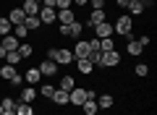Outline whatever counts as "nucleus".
<instances>
[{"label":"nucleus","mask_w":157,"mask_h":115,"mask_svg":"<svg viewBox=\"0 0 157 115\" xmlns=\"http://www.w3.org/2000/svg\"><path fill=\"white\" fill-rule=\"evenodd\" d=\"M128 3H131V0H115V6H118V8H128Z\"/></svg>","instance_id":"37"},{"label":"nucleus","mask_w":157,"mask_h":115,"mask_svg":"<svg viewBox=\"0 0 157 115\" xmlns=\"http://www.w3.org/2000/svg\"><path fill=\"white\" fill-rule=\"evenodd\" d=\"M13 32V26H11V21H8L6 16H0V37H8V34Z\"/></svg>","instance_id":"27"},{"label":"nucleus","mask_w":157,"mask_h":115,"mask_svg":"<svg viewBox=\"0 0 157 115\" xmlns=\"http://www.w3.org/2000/svg\"><path fill=\"white\" fill-rule=\"evenodd\" d=\"M94 102H97V107H100V110H107V107H113V102H115V99H113L110 94H97Z\"/></svg>","instance_id":"19"},{"label":"nucleus","mask_w":157,"mask_h":115,"mask_svg":"<svg viewBox=\"0 0 157 115\" xmlns=\"http://www.w3.org/2000/svg\"><path fill=\"white\" fill-rule=\"evenodd\" d=\"M18 76V71H16V66H8V63H3V66H0V79H6L8 84L13 81V79Z\"/></svg>","instance_id":"14"},{"label":"nucleus","mask_w":157,"mask_h":115,"mask_svg":"<svg viewBox=\"0 0 157 115\" xmlns=\"http://www.w3.org/2000/svg\"><path fill=\"white\" fill-rule=\"evenodd\" d=\"M100 8H105V0H92V11H100Z\"/></svg>","instance_id":"36"},{"label":"nucleus","mask_w":157,"mask_h":115,"mask_svg":"<svg viewBox=\"0 0 157 115\" xmlns=\"http://www.w3.org/2000/svg\"><path fill=\"white\" fill-rule=\"evenodd\" d=\"M136 42H139L141 47H147V44L152 42V37H149V34H141V37H136Z\"/></svg>","instance_id":"35"},{"label":"nucleus","mask_w":157,"mask_h":115,"mask_svg":"<svg viewBox=\"0 0 157 115\" xmlns=\"http://www.w3.org/2000/svg\"><path fill=\"white\" fill-rule=\"evenodd\" d=\"M21 60H24V58L18 55V50H11V52L6 55V63H8V66H18Z\"/></svg>","instance_id":"28"},{"label":"nucleus","mask_w":157,"mask_h":115,"mask_svg":"<svg viewBox=\"0 0 157 115\" xmlns=\"http://www.w3.org/2000/svg\"><path fill=\"white\" fill-rule=\"evenodd\" d=\"M24 13H26V16H37L39 13V8H42V3H37V0H24Z\"/></svg>","instance_id":"16"},{"label":"nucleus","mask_w":157,"mask_h":115,"mask_svg":"<svg viewBox=\"0 0 157 115\" xmlns=\"http://www.w3.org/2000/svg\"><path fill=\"white\" fill-rule=\"evenodd\" d=\"M8 21H11V26H18V24H24V18H26V13H24V8H11V13H8Z\"/></svg>","instance_id":"10"},{"label":"nucleus","mask_w":157,"mask_h":115,"mask_svg":"<svg viewBox=\"0 0 157 115\" xmlns=\"http://www.w3.org/2000/svg\"><path fill=\"white\" fill-rule=\"evenodd\" d=\"M84 34V21H71V24H60L58 26V37H66V39H78Z\"/></svg>","instance_id":"1"},{"label":"nucleus","mask_w":157,"mask_h":115,"mask_svg":"<svg viewBox=\"0 0 157 115\" xmlns=\"http://www.w3.org/2000/svg\"><path fill=\"white\" fill-rule=\"evenodd\" d=\"M11 34L18 39V42H26V34H29V29L24 26V24H18V26H13V32H11Z\"/></svg>","instance_id":"25"},{"label":"nucleus","mask_w":157,"mask_h":115,"mask_svg":"<svg viewBox=\"0 0 157 115\" xmlns=\"http://www.w3.org/2000/svg\"><path fill=\"white\" fill-rule=\"evenodd\" d=\"M102 21H107L105 8H100V11H92V13H89V18L84 21V29H89V32H92V29H94L97 24H102Z\"/></svg>","instance_id":"5"},{"label":"nucleus","mask_w":157,"mask_h":115,"mask_svg":"<svg viewBox=\"0 0 157 115\" xmlns=\"http://www.w3.org/2000/svg\"><path fill=\"white\" fill-rule=\"evenodd\" d=\"M86 3H89V0H73V6H78V8H81V6H86Z\"/></svg>","instance_id":"41"},{"label":"nucleus","mask_w":157,"mask_h":115,"mask_svg":"<svg viewBox=\"0 0 157 115\" xmlns=\"http://www.w3.org/2000/svg\"><path fill=\"white\" fill-rule=\"evenodd\" d=\"M128 13H134V16H141V13H144V6L131 0V3H128Z\"/></svg>","instance_id":"32"},{"label":"nucleus","mask_w":157,"mask_h":115,"mask_svg":"<svg viewBox=\"0 0 157 115\" xmlns=\"http://www.w3.org/2000/svg\"><path fill=\"white\" fill-rule=\"evenodd\" d=\"M55 8H47V6H42V8H39V13H37V16H39V21H42V26H45V24H47V26H50V24H55L58 21V18H55Z\"/></svg>","instance_id":"7"},{"label":"nucleus","mask_w":157,"mask_h":115,"mask_svg":"<svg viewBox=\"0 0 157 115\" xmlns=\"http://www.w3.org/2000/svg\"><path fill=\"white\" fill-rule=\"evenodd\" d=\"M73 0H55V11H63V8H71Z\"/></svg>","instance_id":"34"},{"label":"nucleus","mask_w":157,"mask_h":115,"mask_svg":"<svg viewBox=\"0 0 157 115\" xmlns=\"http://www.w3.org/2000/svg\"><path fill=\"white\" fill-rule=\"evenodd\" d=\"M71 52H73V58H86V55H89V42H86V39H78Z\"/></svg>","instance_id":"12"},{"label":"nucleus","mask_w":157,"mask_h":115,"mask_svg":"<svg viewBox=\"0 0 157 115\" xmlns=\"http://www.w3.org/2000/svg\"><path fill=\"white\" fill-rule=\"evenodd\" d=\"M73 60H76V58H73V52H71V50L58 47V55H55V63H58V66H71Z\"/></svg>","instance_id":"8"},{"label":"nucleus","mask_w":157,"mask_h":115,"mask_svg":"<svg viewBox=\"0 0 157 115\" xmlns=\"http://www.w3.org/2000/svg\"><path fill=\"white\" fill-rule=\"evenodd\" d=\"M37 3H42V0H37Z\"/></svg>","instance_id":"45"},{"label":"nucleus","mask_w":157,"mask_h":115,"mask_svg":"<svg viewBox=\"0 0 157 115\" xmlns=\"http://www.w3.org/2000/svg\"><path fill=\"white\" fill-rule=\"evenodd\" d=\"M52 102H55V105H60V107H63V105H68V92H63V89H58L55 86V94H52Z\"/></svg>","instance_id":"22"},{"label":"nucleus","mask_w":157,"mask_h":115,"mask_svg":"<svg viewBox=\"0 0 157 115\" xmlns=\"http://www.w3.org/2000/svg\"><path fill=\"white\" fill-rule=\"evenodd\" d=\"M86 99H97V92H94V89H86Z\"/></svg>","instance_id":"38"},{"label":"nucleus","mask_w":157,"mask_h":115,"mask_svg":"<svg viewBox=\"0 0 157 115\" xmlns=\"http://www.w3.org/2000/svg\"><path fill=\"white\" fill-rule=\"evenodd\" d=\"M24 26L29 32H37V29H42V21H39V16H26L24 18Z\"/></svg>","instance_id":"20"},{"label":"nucleus","mask_w":157,"mask_h":115,"mask_svg":"<svg viewBox=\"0 0 157 115\" xmlns=\"http://www.w3.org/2000/svg\"><path fill=\"white\" fill-rule=\"evenodd\" d=\"M3 113H6V110H3V105H0V115H3Z\"/></svg>","instance_id":"43"},{"label":"nucleus","mask_w":157,"mask_h":115,"mask_svg":"<svg viewBox=\"0 0 157 115\" xmlns=\"http://www.w3.org/2000/svg\"><path fill=\"white\" fill-rule=\"evenodd\" d=\"M32 52H34V47L29 42H21L18 44V55H21V58H32Z\"/></svg>","instance_id":"31"},{"label":"nucleus","mask_w":157,"mask_h":115,"mask_svg":"<svg viewBox=\"0 0 157 115\" xmlns=\"http://www.w3.org/2000/svg\"><path fill=\"white\" fill-rule=\"evenodd\" d=\"M84 102H86V89H84V86H73L71 92H68V105H76V107H81Z\"/></svg>","instance_id":"3"},{"label":"nucleus","mask_w":157,"mask_h":115,"mask_svg":"<svg viewBox=\"0 0 157 115\" xmlns=\"http://www.w3.org/2000/svg\"><path fill=\"white\" fill-rule=\"evenodd\" d=\"M55 18H58V21H60V24H71V21H76V11H73V8H63V11H58L55 13Z\"/></svg>","instance_id":"11"},{"label":"nucleus","mask_w":157,"mask_h":115,"mask_svg":"<svg viewBox=\"0 0 157 115\" xmlns=\"http://www.w3.org/2000/svg\"><path fill=\"white\" fill-rule=\"evenodd\" d=\"M97 110H100V107H97L94 99H86V102L81 105V113H84V115H97Z\"/></svg>","instance_id":"26"},{"label":"nucleus","mask_w":157,"mask_h":115,"mask_svg":"<svg viewBox=\"0 0 157 115\" xmlns=\"http://www.w3.org/2000/svg\"><path fill=\"white\" fill-rule=\"evenodd\" d=\"M134 76H139V79L149 76V66H147V63H136L134 66Z\"/></svg>","instance_id":"29"},{"label":"nucleus","mask_w":157,"mask_h":115,"mask_svg":"<svg viewBox=\"0 0 157 115\" xmlns=\"http://www.w3.org/2000/svg\"><path fill=\"white\" fill-rule=\"evenodd\" d=\"M34 97H37V89L26 84V86L21 89V102H29V105H32V102H34Z\"/></svg>","instance_id":"21"},{"label":"nucleus","mask_w":157,"mask_h":115,"mask_svg":"<svg viewBox=\"0 0 157 115\" xmlns=\"http://www.w3.org/2000/svg\"><path fill=\"white\" fill-rule=\"evenodd\" d=\"M6 55H8V50L3 47V44H0V60H6Z\"/></svg>","instance_id":"40"},{"label":"nucleus","mask_w":157,"mask_h":115,"mask_svg":"<svg viewBox=\"0 0 157 115\" xmlns=\"http://www.w3.org/2000/svg\"><path fill=\"white\" fill-rule=\"evenodd\" d=\"M37 68H39V73H42V79H52V76H58V68H60V66H58L55 60H47V58H45Z\"/></svg>","instance_id":"4"},{"label":"nucleus","mask_w":157,"mask_h":115,"mask_svg":"<svg viewBox=\"0 0 157 115\" xmlns=\"http://www.w3.org/2000/svg\"><path fill=\"white\" fill-rule=\"evenodd\" d=\"M134 3H141V0H134Z\"/></svg>","instance_id":"44"},{"label":"nucleus","mask_w":157,"mask_h":115,"mask_svg":"<svg viewBox=\"0 0 157 115\" xmlns=\"http://www.w3.org/2000/svg\"><path fill=\"white\" fill-rule=\"evenodd\" d=\"M0 105H3V110H13V107H16V99H13V97H3Z\"/></svg>","instance_id":"33"},{"label":"nucleus","mask_w":157,"mask_h":115,"mask_svg":"<svg viewBox=\"0 0 157 115\" xmlns=\"http://www.w3.org/2000/svg\"><path fill=\"white\" fill-rule=\"evenodd\" d=\"M76 71L81 73V76H92V71H94V66H92L86 58H76Z\"/></svg>","instance_id":"13"},{"label":"nucleus","mask_w":157,"mask_h":115,"mask_svg":"<svg viewBox=\"0 0 157 115\" xmlns=\"http://www.w3.org/2000/svg\"><path fill=\"white\" fill-rule=\"evenodd\" d=\"M24 79H26V84H29V86H34V84H39V81H42V73H39V68H29Z\"/></svg>","instance_id":"18"},{"label":"nucleus","mask_w":157,"mask_h":115,"mask_svg":"<svg viewBox=\"0 0 157 115\" xmlns=\"http://www.w3.org/2000/svg\"><path fill=\"white\" fill-rule=\"evenodd\" d=\"M3 115H16V110H6V113H3Z\"/></svg>","instance_id":"42"},{"label":"nucleus","mask_w":157,"mask_h":115,"mask_svg":"<svg viewBox=\"0 0 157 115\" xmlns=\"http://www.w3.org/2000/svg\"><path fill=\"white\" fill-rule=\"evenodd\" d=\"M121 66V52L110 50V52H102V68H115Z\"/></svg>","instance_id":"6"},{"label":"nucleus","mask_w":157,"mask_h":115,"mask_svg":"<svg viewBox=\"0 0 157 115\" xmlns=\"http://www.w3.org/2000/svg\"><path fill=\"white\" fill-rule=\"evenodd\" d=\"M39 94H42L45 99H50L52 94H55V86H52L50 81H47V84H42V86H39Z\"/></svg>","instance_id":"30"},{"label":"nucleus","mask_w":157,"mask_h":115,"mask_svg":"<svg viewBox=\"0 0 157 115\" xmlns=\"http://www.w3.org/2000/svg\"><path fill=\"white\" fill-rule=\"evenodd\" d=\"M126 52H128V55H134V58H139V55L144 52V47H141V44L136 42L134 37H128V42H126Z\"/></svg>","instance_id":"15"},{"label":"nucleus","mask_w":157,"mask_h":115,"mask_svg":"<svg viewBox=\"0 0 157 115\" xmlns=\"http://www.w3.org/2000/svg\"><path fill=\"white\" fill-rule=\"evenodd\" d=\"M73 86H76V79H73L71 73H66V76H60V81H58V89H63V92H71Z\"/></svg>","instance_id":"17"},{"label":"nucleus","mask_w":157,"mask_h":115,"mask_svg":"<svg viewBox=\"0 0 157 115\" xmlns=\"http://www.w3.org/2000/svg\"><path fill=\"white\" fill-rule=\"evenodd\" d=\"M141 6H144V11H147V8H152V6H155V0H141Z\"/></svg>","instance_id":"39"},{"label":"nucleus","mask_w":157,"mask_h":115,"mask_svg":"<svg viewBox=\"0 0 157 115\" xmlns=\"http://www.w3.org/2000/svg\"><path fill=\"white\" fill-rule=\"evenodd\" d=\"M92 32H94V37H97V39L113 37V24H110V21H102V24H97V26L92 29Z\"/></svg>","instance_id":"9"},{"label":"nucleus","mask_w":157,"mask_h":115,"mask_svg":"<svg viewBox=\"0 0 157 115\" xmlns=\"http://www.w3.org/2000/svg\"><path fill=\"white\" fill-rule=\"evenodd\" d=\"M134 18H131V13L128 16H118L115 18V24H113V34H121V37H134Z\"/></svg>","instance_id":"2"},{"label":"nucleus","mask_w":157,"mask_h":115,"mask_svg":"<svg viewBox=\"0 0 157 115\" xmlns=\"http://www.w3.org/2000/svg\"><path fill=\"white\" fill-rule=\"evenodd\" d=\"M13 110H16V115H37L29 102H16V107H13Z\"/></svg>","instance_id":"23"},{"label":"nucleus","mask_w":157,"mask_h":115,"mask_svg":"<svg viewBox=\"0 0 157 115\" xmlns=\"http://www.w3.org/2000/svg\"><path fill=\"white\" fill-rule=\"evenodd\" d=\"M0 44H3V47H6L8 52H11V50H18V44H21V42H18V39L13 37V34H8V37H3V42H0Z\"/></svg>","instance_id":"24"}]
</instances>
